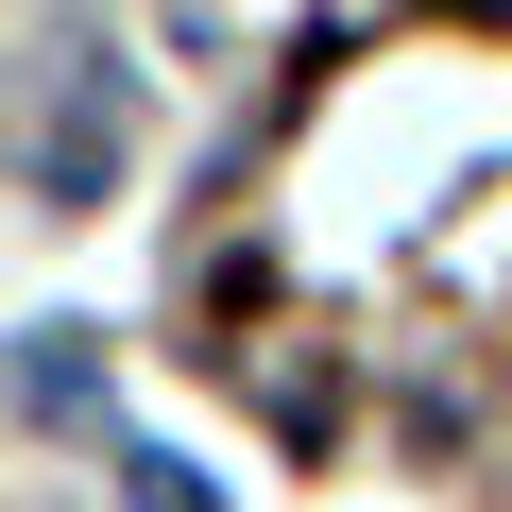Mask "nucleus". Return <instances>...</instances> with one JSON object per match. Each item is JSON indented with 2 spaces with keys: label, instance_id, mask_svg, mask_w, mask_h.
I'll return each instance as SVG.
<instances>
[{
  "label": "nucleus",
  "instance_id": "f257e3e1",
  "mask_svg": "<svg viewBox=\"0 0 512 512\" xmlns=\"http://www.w3.org/2000/svg\"><path fill=\"white\" fill-rule=\"evenodd\" d=\"M0 393H18L35 427H86V410H103V359H86V325H35L18 359H0Z\"/></svg>",
  "mask_w": 512,
  "mask_h": 512
}]
</instances>
